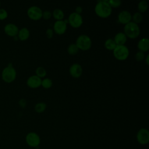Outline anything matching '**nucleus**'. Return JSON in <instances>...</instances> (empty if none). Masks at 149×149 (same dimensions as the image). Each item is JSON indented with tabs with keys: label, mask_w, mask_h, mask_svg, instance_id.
<instances>
[{
	"label": "nucleus",
	"mask_w": 149,
	"mask_h": 149,
	"mask_svg": "<svg viewBox=\"0 0 149 149\" xmlns=\"http://www.w3.org/2000/svg\"><path fill=\"white\" fill-rule=\"evenodd\" d=\"M19 104L22 107L24 108L26 105V101L24 99H22L20 101H19Z\"/></svg>",
	"instance_id": "nucleus-32"
},
{
	"label": "nucleus",
	"mask_w": 149,
	"mask_h": 149,
	"mask_svg": "<svg viewBox=\"0 0 149 149\" xmlns=\"http://www.w3.org/2000/svg\"><path fill=\"white\" fill-rule=\"evenodd\" d=\"M137 140L140 144H147L149 142V132L146 128L140 129L137 133Z\"/></svg>",
	"instance_id": "nucleus-9"
},
{
	"label": "nucleus",
	"mask_w": 149,
	"mask_h": 149,
	"mask_svg": "<svg viewBox=\"0 0 149 149\" xmlns=\"http://www.w3.org/2000/svg\"><path fill=\"white\" fill-rule=\"evenodd\" d=\"M54 18L57 20H62L64 18V13L61 9H55L52 13Z\"/></svg>",
	"instance_id": "nucleus-18"
},
{
	"label": "nucleus",
	"mask_w": 149,
	"mask_h": 149,
	"mask_svg": "<svg viewBox=\"0 0 149 149\" xmlns=\"http://www.w3.org/2000/svg\"><path fill=\"white\" fill-rule=\"evenodd\" d=\"M95 13L100 17L107 18L112 14V9L106 0L97 1L94 8Z\"/></svg>",
	"instance_id": "nucleus-1"
},
{
	"label": "nucleus",
	"mask_w": 149,
	"mask_h": 149,
	"mask_svg": "<svg viewBox=\"0 0 149 149\" xmlns=\"http://www.w3.org/2000/svg\"><path fill=\"white\" fill-rule=\"evenodd\" d=\"M134 58H135V59L138 62L142 61L145 58L144 52H141V51H138L135 54Z\"/></svg>",
	"instance_id": "nucleus-27"
},
{
	"label": "nucleus",
	"mask_w": 149,
	"mask_h": 149,
	"mask_svg": "<svg viewBox=\"0 0 149 149\" xmlns=\"http://www.w3.org/2000/svg\"><path fill=\"white\" fill-rule=\"evenodd\" d=\"M41 86L46 89L51 88L52 86V81L49 78H45L41 80Z\"/></svg>",
	"instance_id": "nucleus-24"
},
{
	"label": "nucleus",
	"mask_w": 149,
	"mask_h": 149,
	"mask_svg": "<svg viewBox=\"0 0 149 149\" xmlns=\"http://www.w3.org/2000/svg\"><path fill=\"white\" fill-rule=\"evenodd\" d=\"M118 20L120 23L125 25L131 22L132 15L127 10H123L118 14Z\"/></svg>",
	"instance_id": "nucleus-14"
},
{
	"label": "nucleus",
	"mask_w": 149,
	"mask_h": 149,
	"mask_svg": "<svg viewBox=\"0 0 149 149\" xmlns=\"http://www.w3.org/2000/svg\"><path fill=\"white\" fill-rule=\"evenodd\" d=\"M137 48L139 51L145 52L149 49V40L147 38L140 39L137 43Z\"/></svg>",
	"instance_id": "nucleus-15"
},
{
	"label": "nucleus",
	"mask_w": 149,
	"mask_h": 149,
	"mask_svg": "<svg viewBox=\"0 0 149 149\" xmlns=\"http://www.w3.org/2000/svg\"><path fill=\"white\" fill-rule=\"evenodd\" d=\"M46 108H47V104L42 102L36 104L34 106V110L37 113H42L44 112Z\"/></svg>",
	"instance_id": "nucleus-21"
},
{
	"label": "nucleus",
	"mask_w": 149,
	"mask_h": 149,
	"mask_svg": "<svg viewBox=\"0 0 149 149\" xmlns=\"http://www.w3.org/2000/svg\"><path fill=\"white\" fill-rule=\"evenodd\" d=\"M70 74L74 78H79L80 77L83 73L81 66L79 63L72 64L69 68Z\"/></svg>",
	"instance_id": "nucleus-13"
},
{
	"label": "nucleus",
	"mask_w": 149,
	"mask_h": 149,
	"mask_svg": "<svg viewBox=\"0 0 149 149\" xmlns=\"http://www.w3.org/2000/svg\"><path fill=\"white\" fill-rule=\"evenodd\" d=\"M82 12H83V9H82V8H81V6H77V7H76L74 12H76V13H77V14L80 15V14L82 13Z\"/></svg>",
	"instance_id": "nucleus-31"
},
{
	"label": "nucleus",
	"mask_w": 149,
	"mask_h": 149,
	"mask_svg": "<svg viewBox=\"0 0 149 149\" xmlns=\"http://www.w3.org/2000/svg\"><path fill=\"white\" fill-rule=\"evenodd\" d=\"M148 5L146 1L143 0L140 1L137 5L139 12H140V13L145 12L148 9Z\"/></svg>",
	"instance_id": "nucleus-20"
},
{
	"label": "nucleus",
	"mask_w": 149,
	"mask_h": 149,
	"mask_svg": "<svg viewBox=\"0 0 149 149\" xmlns=\"http://www.w3.org/2000/svg\"><path fill=\"white\" fill-rule=\"evenodd\" d=\"M127 37L124 34V33L119 32L114 37V41L116 45H123L127 41Z\"/></svg>",
	"instance_id": "nucleus-16"
},
{
	"label": "nucleus",
	"mask_w": 149,
	"mask_h": 149,
	"mask_svg": "<svg viewBox=\"0 0 149 149\" xmlns=\"http://www.w3.org/2000/svg\"><path fill=\"white\" fill-rule=\"evenodd\" d=\"M42 79L37 76L32 75L30 76L27 80V85L31 88H37L41 86Z\"/></svg>",
	"instance_id": "nucleus-12"
},
{
	"label": "nucleus",
	"mask_w": 149,
	"mask_h": 149,
	"mask_svg": "<svg viewBox=\"0 0 149 149\" xmlns=\"http://www.w3.org/2000/svg\"><path fill=\"white\" fill-rule=\"evenodd\" d=\"M27 144L31 147H38L40 143V137L35 132H30L26 136Z\"/></svg>",
	"instance_id": "nucleus-8"
},
{
	"label": "nucleus",
	"mask_w": 149,
	"mask_h": 149,
	"mask_svg": "<svg viewBox=\"0 0 149 149\" xmlns=\"http://www.w3.org/2000/svg\"><path fill=\"white\" fill-rule=\"evenodd\" d=\"M54 35V30L51 29H48L46 30V36L48 38H52Z\"/></svg>",
	"instance_id": "nucleus-30"
},
{
	"label": "nucleus",
	"mask_w": 149,
	"mask_h": 149,
	"mask_svg": "<svg viewBox=\"0 0 149 149\" xmlns=\"http://www.w3.org/2000/svg\"><path fill=\"white\" fill-rule=\"evenodd\" d=\"M27 14L30 19L37 21L42 18V9L38 6H32L27 9Z\"/></svg>",
	"instance_id": "nucleus-6"
},
{
	"label": "nucleus",
	"mask_w": 149,
	"mask_h": 149,
	"mask_svg": "<svg viewBox=\"0 0 149 149\" xmlns=\"http://www.w3.org/2000/svg\"><path fill=\"white\" fill-rule=\"evenodd\" d=\"M68 23L73 28L77 29L80 27L83 22V17L81 15L77 14L76 12L71 13L68 19Z\"/></svg>",
	"instance_id": "nucleus-7"
},
{
	"label": "nucleus",
	"mask_w": 149,
	"mask_h": 149,
	"mask_svg": "<svg viewBox=\"0 0 149 149\" xmlns=\"http://www.w3.org/2000/svg\"><path fill=\"white\" fill-rule=\"evenodd\" d=\"M107 1L112 8H118L121 5V3H122V2L119 0H109Z\"/></svg>",
	"instance_id": "nucleus-26"
},
{
	"label": "nucleus",
	"mask_w": 149,
	"mask_h": 149,
	"mask_svg": "<svg viewBox=\"0 0 149 149\" xmlns=\"http://www.w3.org/2000/svg\"><path fill=\"white\" fill-rule=\"evenodd\" d=\"M114 57L119 61L126 60L129 55V50L125 45H116L113 51Z\"/></svg>",
	"instance_id": "nucleus-5"
},
{
	"label": "nucleus",
	"mask_w": 149,
	"mask_h": 149,
	"mask_svg": "<svg viewBox=\"0 0 149 149\" xmlns=\"http://www.w3.org/2000/svg\"><path fill=\"white\" fill-rule=\"evenodd\" d=\"M52 13L49 10H45L42 12V17L45 20H49L52 17Z\"/></svg>",
	"instance_id": "nucleus-29"
},
{
	"label": "nucleus",
	"mask_w": 149,
	"mask_h": 149,
	"mask_svg": "<svg viewBox=\"0 0 149 149\" xmlns=\"http://www.w3.org/2000/svg\"><path fill=\"white\" fill-rule=\"evenodd\" d=\"M104 47L106 49L110 51H113V49L116 48V44L115 42L113 39L112 38H108L107 39L104 43Z\"/></svg>",
	"instance_id": "nucleus-19"
},
{
	"label": "nucleus",
	"mask_w": 149,
	"mask_h": 149,
	"mask_svg": "<svg viewBox=\"0 0 149 149\" xmlns=\"http://www.w3.org/2000/svg\"><path fill=\"white\" fill-rule=\"evenodd\" d=\"M66 29L67 24L64 22L63 20H57L54 24L53 30L56 34L58 35L63 34L66 32Z\"/></svg>",
	"instance_id": "nucleus-10"
},
{
	"label": "nucleus",
	"mask_w": 149,
	"mask_h": 149,
	"mask_svg": "<svg viewBox=\"0 0 149 149\" xmlns=\"http://www.w3.org/2000/svg\"><path fill=\"white\" fill-rule=\"evenodd\" d=\"M8 16V13L6 9L0 8V20H5Z\"/></svg>",
	"instance_id": "nucleus-28"
},
{
	"label": "nucleus",
	"mask_w": 149,
	"mask_h": 149,
	"mask_svg": "<svg viewBox=\"0 0 149 149\" xmlns=\"http://www.w3.org/2000/svg\"><path fill=\"white\" fill-rule=\"evenodd\" d=\"M19 30L18 27L14 23H12L6 24L3 28L4 32L7 36L13 37H15L17 35Z\"/></svg>",
	"instance_id": "nucleus-11"
},
{
	"label": "nucleus",
	"mask_w": 149,
	"mask_h": 149,
	"mask_svg": "<svg viewBox=\"0 0 149 149\" xmlns=\"http://www.w3.org/2000/svg\"><path fill=\"white\" fill-rule=\"evenodd\" d=\"M144 59H145L146 64H147V65H149V55H147L146 56V58H144Z\"/></svg>",
	"instance_id": "nucleus-33"
},
{
	"label": "nucleus",
	"mask_w": 149,
	"mask_h": 149,
	"mask_svg": "<svg viewBox=\"0 0 149 149\" xmlns=\"http://www.w3.org/2000/svg\"><path fill=\"white\" fill-rule=\"evenodd\" d=\"M17 36V38L20 41H26L29 38L30 36V31L27 28L23 27L19 30V32Z\"/></svg>",
	"instance_id": "nucleus-17"
},
{
	"label": "nucleus",
	"mask_w": 149,
	"mask_h": 149,
	"mask_svg": "<svg viewBox=\"0 0 149 149\" xmlns=\"http://www.w3.org/2000/svg\"><path fill=\"white\" fill-rule=\"evenodd\" d=\"M47 74V71L46 70L41 66L38 67L36 70V75L39 77L40 78L44 77Z\"/></svg>",
	"instance_id": "nucleus-25"
},
{
	"label": "nucleus",
	"mask_w": 149,
	"mask_h": 149,
	"mask_svg": "<svg viewBox=\"0 0 149 149\" xmlns=\"http://www.w3.org/2000/svg\"><path fill=\"white\" fill-rule=\"evenodd\" d=\"M79 50V49L77 48V45H76V44H74V43L70 44L68 47V52L69 55H76L78 52Z\"/></svg>",
	"instance_id": "nucleus-22"
},
{
	"label": "nucleus",
	"mask_w": 149,
	"mask_h": 149,
	"mask_svg": "<svg viewBox=\"0 0 149 149\" xmlns=\"http://www.w3.org/2000/svg\"><path fill=\"white\" fill-rule=\"evenodd\" d=\"M0 6H1V2H0Z\"/></svg>",
	"instance_id": "nucleus-34"
},
{
	"label": "nucleus",
	"mask_w": 149,
	"mask_h": 149,
	"mask_svg": "<svg viewBox=\"0 0 149 149\" xmlns=\"http://www.w3.org/2000/svg\"><path fill=\"white\" fill-rule=\"evenodd\" d=\"M140 33V30L139 25L132 21L124 26V34L127 38L135 39L139 37Z\"/></svg>",
	"instance_id": "nucleus-2"
},
{
	"label": "nucleus",
	"mask_w": 149,
	"mask_h": 149,
	"mask_svg": "<svg viewBox=\"0 0 149 149\" xmlns=\"http://www.w3.org/2000/svg\"><path fill=\"white\" fill-rule=\"evenodd\" d=\"M75 44L79 49L81 51H87L91 47L92 42L89 36L85 34H81L77 38Z\"/></svg>",
	"instance_id": "nucleus-4"
},
{
	"label": "nucleus",
	"mask_w": 149,
	"mask_h": 149,
	"mask_svg": "<svg viewBox=\"0 0 149 149\" xmlns=\"http://www.w3.org/2000/svg\"><path fill=\"white\" fill-rule=\"evenodd\" d=\"M132 20L133 23L138 24L142 21L143 16L140 12H136L133 15V16H132Z\"/></svg>",
	"instance_id": "nucleus-23"
},
{
	"label": "nucleus",
	"mask_w": 149,
	"mask_h": 149,
	"mask_svg": "<svg viewBox=\"0 0 149 149\" xmlns=\"http://www.w3.org/2000/svg\"><path fill=\"white\" fill-rule=\"evenodd\" d=\"M16 75V71L12 65H8L5 67L1 73L2 79L6 83H10L15 81Z\"/></svg>",
	"instance_id": "nucleus-3"
}]
</instances>
